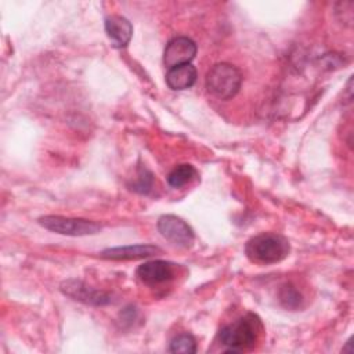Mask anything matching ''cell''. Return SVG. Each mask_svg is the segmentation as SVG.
<instances>
[{"label":"cell","instance_id":"14","mask_svg":"<svg viewBox=\"0 0 354 354\" xmlns=\"http://www.w3.org/2000/svg\"><path fill=\"white\" fill-rule=\"evenodd\" d=\"M279 300L286 308H297L301 303V295L293 286L286 285L281 289Z\"/></svg>","mask_w":354,"mask_h":354},{"label":"cell","instance_id":"8","mask_svg":"<svg viewBox=\"0 0 354 354\" xmlns=\"http://www.w3.org/2000/svg\"><path fill=\"white\" fill-rule=\"evenodd\" d=\"M137 277L145 285L165 283L174 277V266L165 260H152L141 264L137 268Z\"/></svg>","mask_w":354,"mask_h":354},{"label":"cell","instance_id":"13","mask_svg":"<svg viewBox=\"0 0 354 354\" xmlns=\"http://www.w3.org/2000/svg\"><path fill=\"white\" fill-rule=\"evenodd\" d=\"M170 353H183V354H194L196 351V342L192 335L181 333L171 339L169 346Z\"/></svg>","mask_w":354,"mask_h":354},{"label":"cell","instance_id":"11","mask_svg":"<svg viewBox=\"0 0 354 354\" xmlns=\"http://www.w3.org/2000/svg\"><path fill=\"white\" fill-rule=\"evenodd\" d=\"M196 69L192 64L177 65L169 68L166 73V83L171 90H185L194 86L196 82Z\"/></svg>","mask_w":354,"mask_h":354},{"label":"cell","instance_id":"10","mask_svg":"<svg viewBox=\"0 0 354 354\" xmlns=\"http://www.w3.org/2000/svg\"><path fill=\"white\" fill-rule=\"evenodd\" d=\"M160 252L158 246L153 245H129V246H119V248H109L101 252L102 259L108 260H137L149 257L155 253Z\"/></svg>","mask_w":354,"mask_h":354},{"label":"cell","instance_id":"6","mask_svg":"<svg viewBox=\"0 0 354 354\" xmlns=\"http://www.w3.org/2000/svg\"><path fill=\"white\" fill-rule=\"evenodd\" d=\"M196 54V44L187 36H177L171 39L163 53V62L167 68L191 64Z\"/></svg>","mask_w":354,"mask_h":354},{"label":"cell","instance_id":"9","mask_svg":"<svg viewBox=\"0 0 354 354\" xmlns=\"http://www.w3.org/2000/svg\"><path fill=\"white\" fill-rule=\"evenodd\" d=\"M105 32L115 48H123L131 40L133 26L122 15H108L105 18Z\"/></svg>","mask_w":354,"mask_h":354},{"label":"cell","instance_id":"15","mask_svg":"<svg viewBox=\"0 0 354 354\" xmlns=\"http://www.w3.org/2000/svg\"><path fill=\"white\" fill-rule=\"evenodd\" d=\"M152 183H153V178H152L151 171H148L145 167L140 169L138 180H137V183L133 184V189L137 192H141V194H148L151 191Z\"/></svg>","mask_w":354,"mask_h":354},{"label":"cell","instance_id":"12","mask_svg":"<svg viewBox=\"0 0 354 354\" xmlns=\"http://www.w3.org/2000/svg\"><path fill=\"white\" fill-rule=\"evenodd\" d=\"M196 174V170L192 165L183 163L176 166L167 176V183L173 188H180L188 184Z\"/></svg>","mask_w":354,"mask_h":354},{"label":"cell","instance_id":"7","mask_svg":"<svg viewBox=\"0 0 354 354\" xmlns=\"http://www.w3.org/2000/svg\"><path fill=\"white\" fill-rule=\"evenodd\" d=\"M61 290L66 296L72 297L73 300H79V301H83L86 304L105 306V304L111 303V296L109 295H106L101 290H97L91 286H87L86 283H83L82 281H77V279L65 281L61 285Z\"/></svg>","mask_w":354,"mask_h":354},{"label":"cell","instance_id":"5","mask_svg":"<svg viewBox=\"0 0 354 354\" xmlns=\"http://www.w3.org/2000/svg\"><path fill=\"white\" fill-rule=\"evenodd\" d=\"M158 230L163 238L180 248H189L195 238L192 228L183 218L173 214L159 217Z\"/></svg>","mask_w":354,"mask_h":354},{"label":"cell","instance_id":"3","mask_svg":"<svg viewBox=\"0 0 354 354\" xmlns=\"http://www.w3.org/2000/svg\"><path fill=\"white\" fill-rule=\"evenodd\" d=\"M241 83V72L234 65L227 62L216 64L206 75L207 91L220 100L232 98L239 91Z\"/></svg>","mask_w":354,"mask_h":354},{"label":"cell","instance_id":"4","mask_svg":"<svg viewBox=\"0 0 354 354\" xmlns=\"http://www.w3.org/2000/svg\"><path fill=\"white\" fill-rule=\"evenodd\" d=\"M39 224L53 232L72 236L93 235L101 231L102 225L84 218H71L62 216H44L39 218Z\"/></svg>","mask_w":354,"mask_h":354},{"label":"cell","instance_id":"2","mask_svg":"<svg viewBox=\"0 0 354 354\" xmlns=\"http://www.w3.org/2000/svg\"><path fill=\"white\" fill-rule=\"evenodd\" d=\"M290 250L289 241L279 235L264 232L250 238L245 246L246 256L254 261L261 264H272L283 260Z\"/></svg>","mask_w":354,"mask_h":354},{"label":"cell","instance_id":"1","mask_svg":"<svg viewBox=\"0 0 354 354\" xmlns=\"http://www.w3.org/2000/svg\"><path fill=\"white\" fill-rule=\"evenodd\" d=\"M260 328V319L254 314L249 313L221 328L218 332V340L227 347V353H239L254 344Z\"/></svg>","mask_w":354,"mask_h":354}]
</instances>
